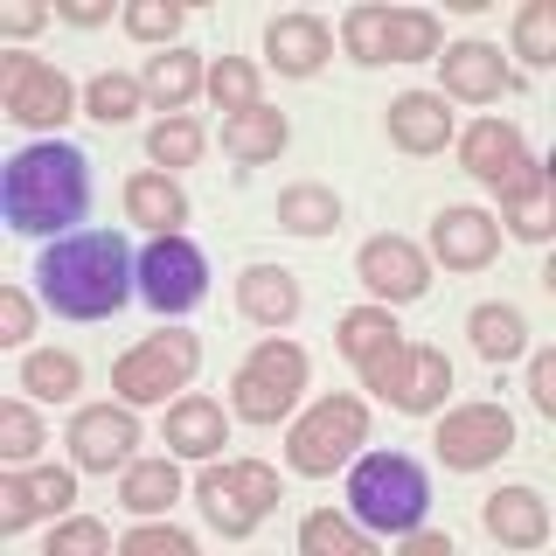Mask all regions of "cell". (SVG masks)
Wrapping results in <instances>:
<instances>
[{"mask_svg":"<svg viewBox=\"0 0 556 556\" xmlns=\"http://www.w3.org/2000/svg\"><path fill=\"white\" fill-rule=\"evenodd\" d=\"M439 459L445 473H480V466H494L501 452H515V417L501 404H459L439 417Z\"/></svg>","mask_w":556,"mask_h":556,"instance_id":"obj_12","label":"cell"},{"mask_svg":"<svg viewBox=\"0 0 556 556\" xmlns=\"http://www.w3.org/2000/svg\"><path fill=\"white\" fill-rule=\"evenodd\" d=\"M0 202H8V223L22 237H49V230L84 223V208H91V161H84V147H70V139L22 147L8 161Z\"/></svg>","mask_w":556,"mask_h":556,"instance_id":"obj_2","label":"cell"},{"mask_svg":"<svg viewBox=\"0 0 556 556\" xmlns=\"http://www.w3.org/2000/svg\"><path fill=\"white\" fill-rule=\"evenodd\" d=\"M286 139H292L286 112L257 104V112H243V118H230V126H223V153H230V161H243V167H257V161H278V147H286Z\"/></svg>","mask_w":556,"mask_h":556,"instance_id":"obj_25","label":"cell"},{"mask_svg":"<svg viewBox=\"0 0 556 556\" xmlns=\"http://www.w3.org/2000/svg\"><path fill=\"white\" fill-rule=\"evenodd\" d=\"M42 22H49L42 0H8V8H0V28H8V35H35Z\"/></svg>","mask_w":556,"mask_h":556,"instance_id":"obj_44","label":"cell"},{"mask_svg":"<svg viewBox=\"0 0 556 556\" xmlns=\"http://www.w3.org/2000/svg\"><path fill=\"white\" fill-rule=\"evenodd\" d=\"M126 216H132V223H147L153 237L181 230V223H188V195H181V181H174V174H132V181H126Z\"/></svg>","mask_w":556,"mask_h":556,"instance_id":"obj_24","label":"cell"},{"mask_svg":"<svg viewBox=\"0 0 556 556\" xmlns=\"http://www.w3.org/2000/svg\"><path fill=\"white\" fill-rule=\"evenodd\" d=\"M439 70H445V98H473V104H486V98L521 91V70L501 63L494 42H452L445 56H439Z\"/></svg>","mask_w":556,"mask_h":556,"instance_id":"obj_17","label":"cell"},{"mask_svg":"<svg viewBox=\"0 0 556 556\" xmlns=\"http://www.w3.org/2000/svg\"><path fill=\"white\" fill-rule=\"evenodd\" d=\"M265 56L286 70V77H313V70L334 56V35H327L320 14H278L265 28Z\"/></svg>","mask_w":556,"mask_h":556,"instance_id":"obj_20","label":"cell"},{"mask_svg":"<svg viewBox=\"0 0 556 556\" xmlns=\"http://www.w3.org/2000/svg\"><path fill=\"white\" fill-rule=\"evenodd\" d=\"M195 84H202V63L188 56V49H167V56H153V63H147L139 91L161 104V112H174V104H188V98H195Z\"/></svg>","mask_w":556,"mask_h":556,"instance_id":"obj_32","label":"cell"},{"mask_svg":"<svg viewBox=\"0 0 556 556\" xmlns=\"http://www.w3.org/2000/svg\"><path fill=\"white\" fill-rule=\"evenodd\" d=\"M390 139L404 153H445L452 139V112H445V91H404L390 104Z\"/></svg>","mask_w":556,"mask_h":556,"instance_id":"obj_22","label":"cell"},{"mask_svg":"<svg viewBox=\"0 0 556 556\" xmlns=\"http://www.w3.org/2000/svg\"><path fill=\"white\" fill-rule=\"evenodd\" d=\"M77 91H70V77L56 63L28 56V49H14V56H0V112L14 118V126H63Z\"/></svg>","mask_w":556,"mask_h":556,"instance_id":"obj_11","label":"cell"},{"mask_svg":"<svg viewBox=\"0 0 556 556\" xmlns=\"http://www.w3.org/2000/svg\"><path fill=\"white\" fill-rule=\"evenodd\" d=\"M161 439H167V452H181V459H216V452L230 445V417H223V404H208V396H188V404L167 410Z\"/></svg>","mask_w":556,"mask_h":556,"instance_id":"obj_21","label":"cell"},{"mask_svg":"<svg viewBox=\"0 0 556 556\" xmlns=\"http://www.w3.org/2000/svg\"><path fill=\"white\" fill-rule=\"evenodd\" d=\"M237 306H243V320H257V327H286L292 313H300V278L286 265H251L237 278Z\"/></svg>","mask_w":556,"mask_h":556,"instance_id":"obj_23","label":"cell"},{"mask_svg":"<svg viewBox=\"0 0 556 556\" xmlns=\"http://www.w3.org/2000/svg\"><path fill=\"white\" fill-rule=\"evenodd\" d=\"M42 452V425L28 404H0V459H35Z\"/></svg>","mask_w":556,"mask_h":556,"instance_id":"obj_39","label":"cell"},{"mask_svg":"<svg viewBox=\"0 0 556 556\" xmlns=\"http://www.w3.org/2000/svg\"><path fill=\"white\" fill-rule=\"evenodd\" d=\"M118 501H126L132 515H167L174 501H181V473H174V459H132L126 480H118Z\"/></svg>","mask_w":556,"mask_h":556,"instance_id":"obj_28","label":"cell"},{"mask_svg":"<svg viewBox=\"0 0 556 556\" xmlns=\"http://www.w3.org/2000/svg\"><path fill=\"white\" fill-rule=\"evenodd\" d=\"M300 390H306V348H292V341H257L251 355L237 362V376H230V410L243 417V425H278L292 404H300Z\"/></svg>","mask_w":556,"mask_h":556,"instance_id":"obj_4","label":"cell"},{"mask_svg":"<svg viewBox=\"0 0 556 556\" xmlns=\"http://www.w3.org/2000/svg\"><path fill=\"white\" fill-rule=\"evenodd\" d=\"M181 22H188L181 0H132L126 8V35H139V42H174Z\"/></svg>","mask_w":556,"mask_h":556,"instance_id":"obj_38","label":"cell"},{"mask_svg":"<svg viewBox=\"0 0 556 556\" xmlns=\"http://www.w3.org/2000/svg\"><path fill=\"white\" fill-rule=\"evenodd\" d=\"M494 251H501V223L486 216V208L452 202V208L431 216V257H439L445 271H486Z\"/></svg>","mask_w":556,"mask_h":556,"instance_id":"obj_15","label":"cell"},{"mask_svg":"<svg viewBox=\"0 0 556 556\" xmlns=\"http://www.w3.org/2000/svg\"><path fill=\"white\" fill-rule=\"evenodd\" d=\"M334 341H341V355L355 362V369H369L376 355H390V348H396V320H390V306H355V313H341Z\"/></svg>","mask_w":556,"mask_h":556,"instance_id":"obj_30","label":"cell"},{"mask_svg":"<svg viewBox=\"0 0 556 556\" xmlns=\"http://www.w3.org/2000/svg\"><path fill=\"white\" fill-rule=\"evenodd\" d=\"M300 549L306 556H369V535H362L355 521H341L334 508H320V515L300 521Z\"/></svg>","mask_w":556,"mask_h":556,"instance_id":"obj_34","label":"cell"},{"mask_svg":"<svg viewBox=\"0 0 556 556\" xmlns=\"http://www.w3.org/2000/svg\"><path fill=\"white\" fill-rule=\"evenodd\" d=\"M139 300L153 313H188L208 300V257L188 243L181 230L153 237L147 251H139Z\"/></svg>","mask_w":556,"mask_h":556,"instance_id":"obj_10","label":"cell"},{"mask_svg":"<svg viewBox=\"0 0 556 556\" xmlns=\"http://www.w3.org/2000/svg\"><path fill=\"white\" fill-rule=\"evenodd\" d=\"M42 300L63 313V320H104L132 300V278H139V257L126 251L118 230H70L42 251Z\"/></svg>","mask_w":556,"mask_h":556,"instance_id":"obj_1","label":"cell"},{"mask_svg":"<svg viewBox=\"0 0 556 556\" xmlns=\"http://www.w3.org/2000/svg\"><path fill=\"white\" fill-rule=\"evenodd\" d=\"M341 42L355 63H425L439 56V22L425 8H348Z\"/></svg>","mask_w":556,"mask_h":556,"instance_id":"obj_7","label":"cell"},{"mask_svg":"<svg viewBox=\"0 0 556 556\" xmlns=\"http://www.w3.org/2000/svg\"><path fill=\"white\" fill-rule=\"evenodd\" d=\"M202 84H208V104H216V112H230V118L257 112V70L243 56H216V70H208Z\"/></svg>","mask_w":556,"mask_h":556,"instance_id":"obj_33","label":"cell"},{"mask_svg":"<svg viewBox=\"0 0 556 556\" xmlns=\"http://www.w3.org/2000/svg\"><path fill=\"white\" fill-rule=\"evenodd\" d=\"M362 382H369V390H376L390 410L425 417V410H439V404H445V390H452V362H445V348H410V341H396L390 355H376L369 369H362Z\"/></svg>","mask_w":556,"mask_h":556,"instance_id":"obj_8","label":"cell"},{"mask_svg":"<svg viewBox=\"0 0 556 556\" xmlns=\"http://www.w3.org/2000/svg\"><path fill=\"white\" fill-rule=\"evenodd\" d=\"M355 278L376 292V300H390V306L425 300V286H431L425 251H417L410 237H369V243L355 251Z\"/></svg>","mask_w":556,"mask_h":556,"instance_id":"obj_14","label":"cell"},{"mask_svg":"<svg viewBox=\"0 0 556 556\" xmlns=\"http://www.w3.org/2000/svg\"><path fill=\"white\" fill-rule=\"evenodd\" d=\"M139 98H147V91H139L132 77H118V70H104V77L84 84V112H91L98 126H126V118L139 112Z\"/></svg>","mask_w":556,"mask_h":556,"instance_id":"obj_35","label":"cell"},{"mask_svg":"<svg viewBox=\"0 0 556 556\" xmlns=\"http://www.w3.org/2000/svg\"><path fill=\"white\" fill-rule=\"evenodd\" d=\"M104 549H112L104 521H63V529H49V556H104Z\"/></svg>","mask_w":556,"mask_h":556,"instance_id":"obj_41","label":"cell"},{"mask_svg":"<svg viewBox=\"0 0 556 556\" xmlns=\"http://www.w3.org/2000/svg\"><path fill=\"white\" fill-rule=\"evenodd\" d=\"M466 334H473V355H480V362H515L521 348H529V320H521L515 306L486 300V306L466 313Z\"/></svg>","mask_w":556,"mask_h":556,"instance_id":"obj_26","label":"cell"},{"mask_svg":"<svg viewBox=\"0 0 556 556\" xmlns=\"http://www.w3.org/2000/svg\"><path fill=\"white\" fill-rule=\"evenodd\" d=\"M404 549L410 556H452V535H439V529H404Z\"/></svg>","mask_w":556,"mask_h":556,"instance_id":"obj_46","label":"cell"},{"mask_svg":"<svg viewBox=\"0 0 556 556\" xmlns=\"http://www.w3.org/2000/svg\"><path fill=\"white\" fill-rule=\"evenodd\" d=\"M70 501H77V473H63V466H35L22 480H0V529H28V521L42 515H63Z\"/></svg>","mask_w":556,"mask_h":556,"instance_id":"obj_19","label":"cell"},{"mask_svg":"<svg viewBox=\"0 0 556 556\" xmlns=\"http://www.w3.org/2000/svg\"><path fill=\"white\" fill-rule=\"evenodd\" d=\"M348 508H355L362 529L404 535L431 508V480L410 452H369V459H355V473H348Z\"/></svg>","mask_w":556,"mask_h":556,"instance_id":"obj_3","label":"cell"},{"mask_svg":"<svg viewBox=\"0 0 556 556\" xmlns=\"http://www.w3.org/2000/svg\"><path fill=\"white\" fill-rule=\"evenodd\" d=\"M355 445H369V410H362V396H320V404L292 425L286 459H292V473L327 480L334 466L355 459Z\"/></svg>","mask_w":556,"mask_h":556,"instance_id":"obj_6","label":"cell"},{"mask_svg":"<svg viewBox=\"0 0 556 556\" xmlns=\"http://www.w3.org/2000/svg\"><path fill=\"white\" fill-rule=\"evenodd\" d=\"M515 56L535 63V70L556 56V14H549V0H529V8L515 14Z\"/></svg>","mask_w":556,"mask_h":556,"instance_id":"obj_37","label":"cell"},{"mask_svg":"<svg viewBox=\"0 0 556 556\" xmlns=\"http://www.w3.org/2000/svg\"><path fill=\"white\" fill-rule=\"evenodd\" d=\"M480 529L508 549H535V543H549V501L535 486H494L480 501Z\"/></svg>","mask_w":556,"mask_h":556,"instance_id":"obj_18","label":"cell"},{"mask_svg":"<svg viewBox=\"0 0 556 556\" xmlns=\"http://www.w3.org/2000/svg\"><path fill=\"white\" fill-rule=\"evenodd\" d=\"M278 230H292V237H327V230H341L334 188H320V181L286 188V195H278Z\"/></svg>","mask_w":556,"mask_h":556,"instance_id":"obj_29","label":"cell"},{"mask_svg":"<svg viewBox=\"0 0 556 556\" xmlns=\"http://www.w3.org/2000/svg\"><path fill=\"white\" fill-rule=\"evenodd\" d=\"M22 390L42 396V404H70V396L84 390V362L70 355V348H35L22 362Z\"/></svg>","mask_w":556,"mask_h":556,"instance_id":"obj_31","label":"cell"},{"mask_svg":"<svg viewBox=\"0 0 556 556\" xmlns=\"http://www.w3.org/2000/svg\"><path fill=\"white\" fill-rule=\"evenodd\" d=\"M147 153H153L167 174H174V167H195V161H202V126L174 112V118H161V126L147 132Z\"/></svg>","mask_w":556,"mask_h":556,"instance_id":"obj_36","label":"cell"},{"mask_svg":"<svg viewBox=\"0 0 556 556\" xmlns=\"http://www.w3.org/2000/svg\"><path fill=\"white\" fill-rule=\"evenodd\" d=\"M118 549L126 556H195V535L174 529V521H147V529H132Z\"/></svg>","mask_w":556,"mask_h":556,"instance_id":"obj_40","label":"cell"},{"mask_svg":"<svg viewBox=\"0 0 556 556\" xmlns=\"http://www.w3.org/2000/svg\"><path fill=\"white\" fill-rule=\"evenodd\" d=\"M459 167L473 174V181H486L494 195H515L535 174V153H529V139H521L515 118H480V126H466V139H459Z\"/></svg>","mask_w":556,"mask_h":556,"instance_id":"obj_13","label":"cell"},{"mask_svg":"<svg viewBox=\"0 0 556 556\" xmlns=\"http://www.w3.org/2000/svg\"><path fill=\"white\" fill-rule=\"evenodd\" d=\"M529 404L543 410V417L556 410V355H535L529 362Z\"/></svg>","mask_w":556,"mask_h":556,"instance_id":"obj_43","label":"cell"},{"mask_svg":"<svg viewBox=\"0 0 556 556\" xmlns=\"http://www.w3.org/2000/svg\"><path fill=\"white\" fill-rule=\"evenodd\" d=\"M28 334H35V306L22 286H8L0 292V341H28Z\"/></svg>","mask_w":556,"mask_h":556,"instance_id":"obj_42","label":"cell"},{"mask_svg":"<svg viewBox=\"0 0 556 556\" xmlns=\"http://www.w3.org/2000/svg\"><path fill=\"white\" fill-rule=\"evenodd\" d=\"M56 14L77 28H98V22H112V0H56Z\"/></svg>","mask_w":556,"mask_h":556,"instance_id":"obj_45","label":"cell"},{"mask_svg":"<svg viewBox=\"0 0 556 556\" xmlns=\"http://www.w3.org/2000/svg\"><path fill=\"white\" fill-rule=\"evenodd\" d=\"M501 223L521 237V243H543L549 223H556V195H549V167L535 161V174L515 188V195H501Z\"/></svg>","mask_w":556,"mask_h":556,"instance_id":"obj_27","label":"cell"},{"mask_svg":"<svg viewBox=\"0 0 556 556\" xmlns=\"http://www.w3.org/2000/svg\"><path fill=\"white\" fill-rule=\"evenodd\" d=\"M195 362H202V341L181 334V327H161V334H147L132 355L112 362V390L126 396V404H161L167 390H181V382L195 376Z\"/></svg>","mask_w":556,"mask_h":556,"instance_id":"obj_9","label":"cell"},{"mask_svg":"<svg viewBox=\"0 0 556 556\" xmlns=\"http://www.w3.org/2000/svg\"><path fill=\"white\" fill-rule=\"evenodd\" d=\"M195 501H202V515L216 521V535L243 543V535L286 501V486H278V473L257 466V459H223V466H208V473L195 480Z\"/></svg>","mask_w":556,"mask_h":556,"instance_id":"obj_5","label":"cell"},{"mask_svg":"<svg viewBox=\"0 0 556 556\" xmlns=\"http://www.w3.org/2000/svg\"><path fill=\"white\" fill-rule=\"evenodd\" d=\"M132 445H139V417L132 410H77L70 417V459L84 473H112V466H132Z\"/></svg>","mask_w":556,"mask_h":556,"instance_id":"obj_16","label":"cell"}]
</instances>
